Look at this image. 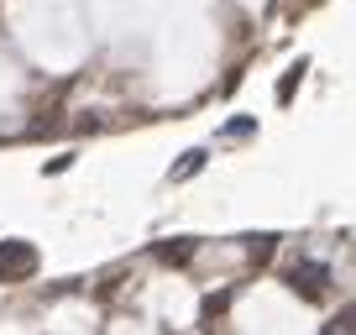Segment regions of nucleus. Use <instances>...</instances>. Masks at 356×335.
I'll list each match as a JSON object with an SVG mask.
<instances>
[{
  "mask_svg": "<svg viewBox=\"0 0 356 335\" xmlns=\"http://www.w3.org/2000/svg\"><path fill=\"white\" fill-rule=\"evenodd\" d=\"M32 272H37L32 241H0V283H26Z\"/></svg>",
  "mask_w": 356,
  "mask_h": 335,
  "instance_id": "f257e3e1",
  "label": "nucleus"
},
{
  "mask_svg": "<svg viewBox=\"0 0 356 335\" xmlns=\"http://www.w3.org/2000/svg\"><path fill=\"white\" fill-rule=\"evenodd\" d=\"M289 288L299 293V299H325V288H330V268H325V262H293V268H289Z\"/></svg>",
  "mask_w": 356,
  "mask_h": 335,
  "instance_id": "f03ea898",
  "label": "nucleus"
},
{
  "mask_svg": "<svg viewBox=\"0 0 356 335\" xmlns=\"http://www.w3.org/2000/svg\"><path fill=\"white\" fill-rule=\"evenodd\" d=\"M157 257H163V262H189L194 241H168V246H157Z\"/></svg>",
  "mask_w": 356,
  "mask_h": 335,
  "instance_id": "7ed1b4c3",
  "label": "nucleus"
},
{
  "mask_svg": "<svg viewBox=\"0 0 356 335\" xmlns=\"http://www.w3.org/2000/svg\"><path fill=\"white\" fill-rule=\"evenodd\" d=\"M246 252H252V262H267L273 252H278V236H252V246H246Z\"/></svg>",
  "mask_w": 356,
  "mask_h": 335,
  "instance_id": "20e7f679",
  "label": "nucleus"
},
{
  "mask_svg": "<svg viewBox=\"0 0 356 335\" xmlns=\"http://www.w3.org/2000/svg\"><path fill=\"white\" fill-rule=\"evenodd\" d=\"M204 168V152H184V163L173 168V179H189V173H200Z\"/></svg>",
  "mask_w": 356,
  "mask_h": 335,
  "instance_id": "39448f33",
  "label": "nucleus"
},
{
  "mask_svg": "<svg viewBox=\"0 0 356 335\" xmlns=\"http://www.w3.org/2000/svg\"><path fill=\"white\" fill-rule=\"evenodd\" d=\"M299 74H304V63H299V68H289V79H283V84H278V100H289V95H293V84H299Z\"/></svg>",
  "mask_w": 356,
  "mask_h": 335,
  "instance_id": "423d86ee",
  "label": "nucleus"
},
{
  "mask_svg": "<svg viewBox=\"0 0 356 335\" xmlns=\"http://www.w3.org/2000/svg\"><path fill=\"white\" fill-rule=\"evenodd\" d=\"M335 330H346V335H356V304H351V309H341V320H335Z\"/></svg>",
  "mask_w": 356,
  "mask_h": 335,
  "instance_id": "0eeeda50",
  "label": "nucleus"
}]
</instances>
